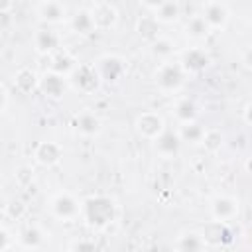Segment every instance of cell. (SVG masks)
<instances>
[{"instance_id": "8992f818", "label": "cell", "mask_w": 252, "mask_h": 252, "mask_svg": "<svg viewBox=\"0 0 252 252\" xmlns=\"http://www.w3.org/2000/svg\"><path fill=\"white\" fill-rule=\"evenodd\" d=\"M201 16L211 26V30H217V28L222 30L230 18V10L224 2H205L201 4Z\"/></svg>"}, {"instance_id": "9c48e42d", "label": "cell", "mask_w": 252, "mask_h": 252, "mask_svg": "<svg viewBox=\"0 0 252 252\" xmlns=\"http://www.w3.org/2000/svg\"><path fill=\"white\" fill-rule=\"evenodd\" d=\"M144 8L152 10V16L159 22V24H169L175 22L181 16V4L173 2V0H163V2H144Z\"/></svg>"}, {"instance_id": "9a60e30c", "label": "cell", "mask_w": 252, "mask_h": 252, "mask_svg": "<svg viewBox=\"0 0 252 252\" xmlns=\"http://www.w3.org/2000/svg\"><path fill=\"white\" fill-rule=\"evenodd\" d=\"M33 158L41 165H55L63 158V148L57 142H39L35 146Z\"/></svg>"}, {"instance_id": "f546056e", "label": "cell", "mask_w": 252, "mask_h": 252, "mask_svg": "<svg viewBox=\"0 0 252 252\" xmlns=\"http://www.w3.org/2000/svg\"><path fill=\"white\" fill-rule=\"evenodd\" d=\"M71 252H96V244L89 238H79L71 244Z\"/></svg>"}, {"instance_id": "7c38bea8", "label": "cell", "mask_w": 252, "mask_h": 252, "mask_svg": "<svg viewBox=\"0 0 252 252\" xmlns=\"http://www.w3.org/2000/svg\"><path fill=\"white\" fill-rule=\"evenodd\" d=\"M59 33L55 30H49V28H39L35 33H33V45H35V51L39 55H51L57 51L59 47Z\"/></svg>"}, {"instance_id": "52a82bcc", "label": "cell", "mask_w": 252, "mask_h": 252, "mask_svg": "<svg viewBox=\"0 0 252 252\" xmlns=\"http://www.w3.org/2000/svg\"><path fill=\"white\" fill-rule=\"evenodd\" d=\"M96 71H98V75H100L102 81L114 83V81H118V79L124 75V71H126V61H124L122 57H118V55H104V57L98 59Z\"/></svg>"}, {"instance_id": "ba28073f", "label": "cell", "mask_w": 252, "mask_h": 252, "mask_svg": "<svg viewBox=\"0 0 252 252\" xmlns=\"http://www.w3.org/2000/svg\"><path fill=\"white\" fill-rule=\"evenodd\" d=\"M209 63H211V57L203 47H189L181 53V59H179V65L183 67L185 73H199L205 67H209Z\"/></svg>"}, {"instance_id": "7402d4cb", "label": "cell", "mask_w": 252, "mask_h": 252, "mask_svg": "<svg viewBox=\"0 0 252 252\" xmlns=\"http://www.w3.org/2000/svg\"><path fill=\"white\" fill-rule=\"evenodd\" d=\"M71 28L77 33H91L96 30V24L93 20V14L89 8H81L71 16Z\"/></svg>"}, {"instance_id": "1f68e13d", "label": "cell", "mask_w": 252, "mask_h": 252, "mask_svg": "<svg viewBox=\"0 0 252 252\" xmlns=\"http://www.w3.org/2000/svg\"><path fill=\"white\" fill-rule=\"evenodd\" d=\"M24 177L30 181V179L33 177V171H32L30 167H20V169H18V173H16V179H18L20 183H24Z\"/></svg>"}, {"instance_id": "2e32d148", "label": "cell", "mask_w": 252, "mask_h": 252, "mask_svg": "<svg viewBox=\"0 0 252 252\" xmlns=\"http://www.w3.org/2000/svg\"><path fill=\"white\" fill-rule=\"evenodd\" d=\"M203 240L205 244H226L232 240V232L230 228L226 226V222H220V220H213L209 222L205 228H203Z\"/></svg>"}, {"instance_id": "8d00e7d4", "label": "cell", "mask_w": 252, "mask_h": 252, "mask_svg": "<svg viewBox=\"0 0 252 252\" xmlns=\"http://www.w3.org/2000/svg\"><path fill=\"white\" fill-rule=\"evenodd\" d=\"M250 26H252V12H250Z\"/></svg>"}, {"instance_id": "d4e9b609", "label": "cell", "mask_w": 252, "mask_h": 252, "mask_svg": "<svg viewBox=\"0 0 252 252\" xmlns=\"http://www.w3.org/2000/svg\"><path fill=\"white\" fill-rule=\"evenodd\" d=\"M209 32H211V26L205 22V18L201 16V14H195V16H191L189 20H187V24H185V33L191 37V39H205L207 35H209Z\"/></svg>"}, {"instance_id": "d590c367", "label": "cell", "mask_w": 252, "mask_h": 252, "mask_svg": "<svg viewBox=\"0 0 252 252\" xmlns=\"http://www.w3.org/2000/svg\"><path fill=\"white\" fill-rule=\"evenodd\" d=\"M244 120L252 126V102H248V104H246V108H244Z\"/></svg>"}, {"instance_id": "836d02e7", "label": "cell", "mask_w": 252, "mask_h": 252, "mask_svg": "<svg viewBox=\"0 0 252 252\" xmlns=\"http://www.w3.org/2000/svg\"><path fill=\"white\" fill-rule=\"evenodd\" d=\"M242 61H244L248 67H252V47L244 49V53H242Z\"/></svg>"}, {"instance_id": "d6a6232c", "label": "cell", "mask_w": 252, "mask_h": 252, "mask_svg": "<svg viewBox=\"0 0 252 252\" xmlns=\"http://www.w3.org/2000/svg\"><path fill=\"white\" fill-rule=\"evenodd\" d=\"M8 244H10V234H8L6 226H2V252L8 250Z\"/></svg>"}, {"instance_id": "277c9868", "label": "cell", "mask_w": 252, "mask_h": 252, "mask_svg": "<svg viewBox=\"0 0 252 252\" xmlns=\"http://www.w3.org/2000/svg\"><path fill=\"white\" fill-rule=\"evenodd\" d=\"M69 83L81 93H93L100 83V75L94 65H77L69 75Z\"/></svg>"}, {"instance_id": "f1b7e54d", "label": "cell", "mask_w": 252, "mask_h": 252, "mask_svg": "<svg viewBox=\"0 0 252 252\" xmlns=\"http://www.w3.org/2000/svg\"><path fill=\"white\" fill-rule=\"evenodd\" d=\"M150 45H152V53L158 55V57H167V55H171V53H173V47H175V43H173L169 37H161V35H159L156 41H152Z\"/></svg>"}, {"instance_id": "cb8c5ba5", "label": "cell", "mask_w": 252, "mask_h": 252, "mask_svg": "<svg viewBox=\"0 0 252 252\" xmlns=\"http://www.w3.org/2000/svg\"><path fill=\"white\" fill-rule=\"evenodd\" d=\"M75 126L83 136H96L100 132V120L93 112H81L75 118Z\"/></svg>"}, {"instance_id": "7a4b0ae2", "label": "cell", "mask_w": 252, "mask_h": 252, "mask_svg": "<svg viewBox=\"0 0 252 252\" xmlns=\"http://www.w3.org/2000/svg\"><path fill=\"white\" fill-rule=\"evenodd\" d=\"M49 209H51V215L59 220H73L77 219L81 213H83V203H79L71 193H57L53 195L51 203H49Z\"/></svg>"}, {"instance_id": "ffe728a7", "label": "cell", "mask_w": 252, "mask_h": 252, "mask_svg": "<svg viewBox=\"0 0 252 252\" xmlns=\"http://www.w3.org/2000/svg\"><path fill=\"white\" fill-rule=\"evenodd\" d=\"M18 242H20L24 248H28V250H35V248H39V246L45 242V234H43L41 228H37L35 224H30V226H26V228L20 230Z\"/></svg>"}, {"instance_id": "30bf717a", "label": "cell", "mask_w": 252, "mask_h": 252, "mask_svg": "<svg viewBox=\"0 0 252 252\" xmlns=\"http://www.w3.org/2000/svg\"><path fill=\"white\" fill-rule=\"evenodd\" d=\"M211 213H213L215 220L228 222L238 215V201L228 195H217L211 201Z\"/></svg>"}, {"instance_id": "e575fe53", "label": "cell", "mask_w": 252, "mask_h": 252, "mask_svg": "<svg viewBox=\"0 0 252 252\" xmlns=\"http://www.w3.org/2000/svg\"><path fill=\"white\" fill-rule=\"evenodd\" d=\"M6 106H8V89L2 85V106H0V110L6 112Z\"/></svg>"}, {"instance_id": "44dd1931", "label": "cell", "mask_w": 252, "mask_h": 252, "mask_svg": "<svg viewBox=\"0 0 252 252\" xmlns=\"http://www.w3.org/2000/svg\"><path fill=\"white\" fill-rule=\"evenodd\" d=\"M175 248H177L179 252H201V250L205 248L203 234H201V232H195V230L183 232V234L175 240Z\"/></svg>"}, {"instance_id": "4dcf8cb0", "label": "cell", "mask_w": 252, "mask_h": 252, "mask_svg": "<svg viewBox=\"0 0 252 252\" xmlns=\"http://www.w3.org/2000/svg\"><path fill=\"white\" fill-rule=\"evenodd\" d=\"M24 211H26V207H24V203H22V201H12V203L8 205V213H10L12 217H16V219H18Z\"/></svg>"}, {"instance_id": "3957f363", "label": "cell", "mask_w": 252, "mask_h": 252, "mask_svg": "<svg viewBox=\"0 0 252 252\" xmlns=\"http://www.w3.org/2000/svg\"><path fill=\"white\" fill-rule=\"evenodd\" d=\"M185 79V71L179 63H161L156 71V83L161 91H177L183 85Z\"/></svg>"}, {"instance_id": "603a6c76", "label": "cell", "mask_w": 252, "mask_h": 252, "mask_svg": "<svg viewBox=\"0 0 252 252\" xmlns=\"http://www.w3.org/2000/svg\"><path fill=\"white\" fill-rule=\"evenodd\" d=\"M14 85L20 93H30L35 87H39V79H37L35 71H32L30 67H22L14 75Z\"/></svg>"}, {"instance_id": "5bb4252c", "label": "cell", "mask_w": 252, "mask_h": 252, "mask_svg": "<svg viewBox=\"0 0 252 252\" xmlns=\"http://www.w3.org/2000/svg\"><path fill=\"white\" fill-rule=\"evenodd\" d=\"M67 81L69 79H65L63 75H57L53 71H45L43 77L39 79V89L49 98H59V96H63V93L67 89Z\"/></svg>"}, {"instance_id": "8fae6325", "label": "cell", "mask_w": 252, "mask_h": 252, "mask_svg": "<svg viewBox=\"0 0 252 252\" xmlns=\"http://www.w3.org/2000/svg\"><path fill=\"white\" fill-rule=\"evenodd\" d=\"M91 14L96 24V30H108L118 22V10L110 2H94L91 4Z\"/></svg>"}, {"instance_id": "83f0119b", "label": "cell", "mask_w": 252, "mask_h": 252, "mask_svg": "<svg viewBox=\"0 0 252 252\" xmlns=\"http://www.w3.org/2000/svg\"><path fill=\"white\" fill-rule=\"evenodd\" d=\"M201 142H203V146H205L207 152H217V150H220V146H222V134H220V130H217V128L205 130Z\"/></svg>"}, {"instance_id": "4316f807", "label": "cell", "mask_w": 252, "mask_h": 252, "mask_svg": "<svg viewBox=\"0 0 252 252\" xmlns=\"http://www.w3.org/2000/svg\"><path fill=\"white\" fill-rule=\"evenodd\" d=\"M203 134H205V128L199 126L197 122H189V124H181L179 128V138L181 142H201L203 140Z\"/></svg>"}, {"instance_id": "484cf974", "label": "cell", "mask_w": 252, "mask_h": 252, "mask_svg": "<svg viewBox=\"0 0 252 252\" xmlns=\"http://www.w3.org/2000/svg\"><path fill=\"white\" fill-rule=\"evenodd\" d=\"M175 116L181 124H189V122H195L197 118V104L189 98H181L177 104H175Z\"/></svg>"}, {"instance_id": "e0dca14e", "label": "cell", "mask_w": 252, "mask_h": 252, "mask_svg": "<svg viewBox=\"0 0 252 252\" xmlns=\"http://www.w3.org/2000/svg\"><path fill=\"white\" fill-rule=\"evenodd\" d=\"M136 32H138V35L142 39L152 43V41H156L159 37V22L152 14H144L136 22Z\"/></svg>"}, {"instance_id": "5b68a950", "label": "cell", "mask_w": 252, "mask_h": 252, "mask_svg": "<svg viewBox=\"0 0 252 252\" xmlns=\"http://www.w3.org/2000/svg\"><path fill=\"white\" fill-rule=\"evenodd\" d=\"M136 128H138V132H140L144 138L154 140V142L165 132L163 118H161L158 112H152V110H150V112H142V114L138 116Z\"/></svg>"}, {"instance_id": "ac0fdd59", "label": "cell", "mask_w": 252, "mask_h": 252, "mask_svg": "<svg viewBox=\"0 0 252 252\" xmlns=\"http://www.w3.org/2000/svg\"><path fill=\"white\" fill-rule=\"evenodd\" d=\"M181 148V138H179V132H171V130H165L158 140H156V150L169 158V156H175Z\"/></svg>"}, {"instance_id": "4fadbf2b", "label": "cell", "mask_w": 252, "mask_h": 252, "mask_svg": "<svg viewBox=\"0 0 252 252\" xmlns=\"http://www.w3.org/2000/svg\"><path fill=\"white\" fill-rule=\"evenodd\" d=\"M35 14L47 24H59L67 18V8L57 0H43L35 6Z\"/></svg>"}, {"instance_id": "d6986e66", "label": "cell", "mask_w": 252, "mask_h": 252, "mask_svg": "<svg viewBox=\"0 0 252 252\" xmlns=\"http://www.w3.org/2000/svg\"><path fill=\"white\" fill-rule=\"evenodd\" d=\"M75 67H77V63H75V59L71 57V53H67V51H55V53L51 55L49 71H53V73H57V75H63V77H69Z\"/></svg>"}, {"instance_id": "6da1fadb", "label": "cell", "mask_w": 252, "mask_h": 252, "mask_svg": "<svg viewBox=\"0 0 252 252\" xmlns=\"http://www.w3.org/2000/svg\"><path fill=\"white\" fill-rule=\"evenodd\" d=\"M83 215L93 228H104L116 220L118 207L108 195H91L83 201Z\"/></svg>"}]
</instances>
